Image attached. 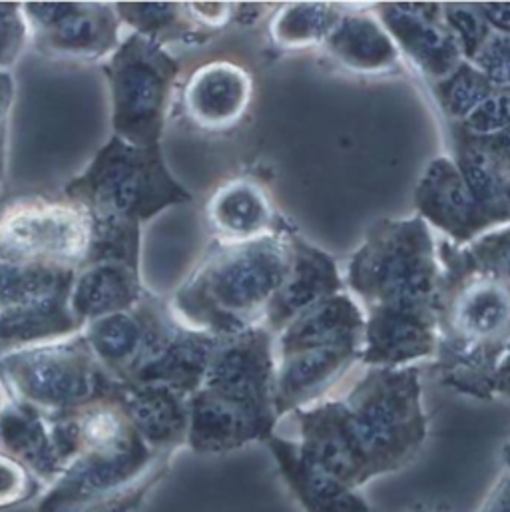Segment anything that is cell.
I'll return each mask as SVG.
<instances>
[{
	"instance_id": "8",
	"label": "cell",
	"mask_w": 510,
	"mask_h": 512,
	"mask_svg": "<svg viewBox=\"0 0 510 512\" xmlns=\"http://www.w3.org/2000/svg\"><path fill=\"white\" fill-rule=\"evenodd\" d=\"M0 381L12 399L48 417L114 397L120 385L98 363L82 331L0 357Z\"/></svg>"
},
{
	"instance_id": "9",
	"label": "cell",
	"mask_w": 510,
	"mask_h": 512,
	"mask_svg": "<svg viewBox=\"0 0 510 512\" xmlns=\"http://www.w3.org/2000/svg\"><path fill=\"white\" fill-rule=\"evenodd\" d=\"M112 94V136L128 144L162 146L180 62L168 48L130 32L104 62Z\"/></svg>"
},
{
	"instance_id": "2",
	"label": "cell",
	"mask_w": 510,
	"mask_h": 512,
	"mask_svg": "<svg viewBox=\"0 0 510 512\" xmlns=\"http://www.w3.org/2000/svg\"><path fill=\"white\" fill-rule=\"evenodd\" d=\"M441 279L439 250L423 218L371 226L343 279L365 315L361 365L401 369L435 357Z\"/></svg>"
},
{
	"instance_id": "30",
	"label": "cell",
	"mask_w": 510,
	"mask_h": 512,
	"mask_svg": "<svg viewBox=\"0 0 510 512\" xmlns=\"http://www.w3.org/2000/svg\"><path fill=\"white\" fill-rule=\"evenodd\" d=\"M495 90L487 76L467 60L447 78L435 82L437 102L453 124L471 116Z\"/></svg>"
},
{
	"instance_id": "24",
	"label": "cell",
	"mask_w": 510,
	"mask_h": 512,
	"mask_svg": "<svg viewBox=\"0 0 510 512\" xmlns=\"http://www.w3.org/2000/svg\"><path fill=\"white\" fill-rule=\"evenodd\" d=\"M158 307L160 301L146 293L134 309L94 319L82 327L90 351L118 383H124L138 365Z\"/></svg>"
},
{
	"instance_id": "33",
	"label": "cell",
	"mask_w": 510,
	"mask_h": 512,
	"mask_svg": "<svg viewBox=\"0 0 510 512\" xmlns=\"http://www.w3.org/2000/svg\"><path fill=\"white\" fill-rule=\"evenodd\" d=\"M473 138H493L510 132V88H497L471 116L453 124Z\"/></svg>"
},
{
	"instance_id": "45",
	"label": "cell",
	"mask_w": 510,
	"mask_h": 512,
	"mask_svg": "<svg viewBox=\"0 0 510 512\" xmlns=\"http://www.w3.org/2000/svg\"><path fill=\"white\" fill-rule=\"evenodd\" d=\"M6 401H8V391H6V387H4L2 381H0V413H2L4 405H6Z\"/></svg>"
},
{
	"instance_id": "25",
	"label": "cell",
	"mask_w": 510,
	"mask_h": 512,
	"mask_svg": "<svg viewBox=\"0 0 510 512\" xmlns=\"http://www.w3.org/2000/svg\"><path fill=\"white\" fill-rule=\"evenodd\" d=\"M323 48L339 66L365 76L389 74L401 60L397 44L371 8H347Z\"/></svg>"
},
{
	"instance_id": "27",
	"label": "cell",
	"mask_w": 510,
	"mask_h": 512,
	"mask_svg": "<svg viewBox=\"0 0 510 512\" xmlns=\"http://www.w3.org/2000/svg\"><path fill=\"white\" fill-rule=\"evenodd\" d=\"M455 164L477 200L499 226L510 224V196L501 164L487 138H473L453 128Z\"/></svg>"
},
{
	"instance_id": "42",
	"label": "cell",
	"mask_w": 510,
	"mask_h": 512,
	"mask_svg": "<svg viewBox=\"0 0 510 512\" xmlns=\"http://www.w3.org/2000/svg\"><path fill=\"white\" fill-rule=\"evenodd\" d=\"M495 395L510 399V343L505 347L495 371Z\"/></svg>"
},
{
	"instance_id": "15",
	"label": "cell",
	"mask_w": 510,
	"mask_h": 512,
	"mask_svg": "<svg viewBox=\"0 0 510 512\" xmlns=\"http://www.w3.org/2000/svg\"><path fill=\"white\" fill-rule=\"evenodd\" d=\"M419 218L449 236L453 246H467L489 230L499 228L487 208L477 200L455 160H431L415 188Z\"/></svg>"
},
{
	"instance_id": "13",
	"label": "cell",
	"mask_w": 510,
	"mask_h": 512,
	"mask_svg": "<svg viewBox=\"0 0 510 512\" xmlns=\"http://www.w3.org/2000/svg\"><path fill=\"white\" fill-rule=\"evenodd\" d=\"M222 339L184 325L160 301L146 349L124 383L160 385L190 399L204 383Z\"/></svg>"
},
{
	"instance_id": "4",
	"label": "cell",
	"mask_w": 510,
	"mask_h": 512,
	"mask_svg": "<svg viewBox=\"0 0 510 512\" xmlns=\"http://www.w3.org/2000/svg\"><path fill=\"white\" fill-rule=\"evenodd\" d=\"M443 269L433 371L443 385L493 401L497 363L510 343V285L475 269L459 246H437Z\"/></svg>"
},
{
	"instance_id": "22",
	"label": "cell",
	"mask_w": 510,
	"mask_h": 512,
	"mask_svg": "<svg viewBox=\"0 0 510 512\" xmlns=\"http://www.w3.org/2000/svg\"><path fill=\"white\" fill-rule=\"evenodd\" d=\"M206 220L220 244L252 242L283 230L269 194L252 178L224 182L208 200Z\"/></svg>"
},
{
	"instance_id": "43",
	"label": "cell",
	"mask_w": 510,
	"mask_h": 512,
	"mask_svg": "<svg viewBox=\"0 0 510 512\" xmlns=\"http://www.w3.org/2000/svg\"><path fill=\"white\" fill-rule=\"evenodd\" d=\"M261 12H265V8L255 2L234 4V20H238V22H255L261 16Z\"/></svg>"
},
{
	"instance_id": "26",
	"label": "cell",
	"mask_w": 510,
	"mask_h": 512,
	"mask_svg": "<svg viewBox=\"0 0 510 512\" xmlns=\"http://www.w3.org/2000/svg\"><path fill=\"white\" fill-rule=\"evenodd\" d=\"M0 447L16 457L46 489L62 473L50 417L10 395L0 413Z\"/></svg>"
},
{
	"instance_id": "31",
	"label": "cell",
	"mask_w": 510,
	"mask_h": 512,
	"mask_svg": "<svg viewBox=\"0 0 510 512\" xmlns=\"http://www.w3.org/2000/svg\"><path fill=\"white\" fill-rule=\"evenodd\" d=\"M443 18L467 62H471L477 56V52L493 34L479 4H443Z\"/></svg>"
},
{
	"instance_id": "34",
	"label": "cell",
	"mask_w": 510,
	"mask_h": 512,
	"mask_svg": "<svg viewBox=\"0 0 510 512\" xmlns=\"http://www.w3.org/2000/svg\"><path fill=\"white\" fill-rule=\"evenodd\" d=\"M44 491L46 487L22 463L0 447V511L20 507Z\"/></svg>"
},
{
	"instance_id": "1",
	"label": "cell",
	"mask_w": 510,
	"mask_h": 512,
	"mask_svg": "<svg viewBox=\"0 0 510 512\" xmlns=\"http://www.w3.org/2000/svg\"><path fill=\"white\" fill-rule=\"evenodd\" d=\"M287 417L301 457L357 491L407 467L429 431L415 365L367 367L343 395Z\"/></svg>"
},
{
	"instance_id": "47",
	"label": "cell",
	"mask_w": 510,
	"mask_h": 512,
	"mask_svg": "<svg viewBox=\"0 0 510 512\" xmlns=\"http://www.w3.org/2000/svg\"><path fill=\"white\" fill-rule=\"evenodd\" d=\"M411 512H445L441 511V509H429V507H421V509H415V511Z\"/></svg>"
},
{
	"instance_id": "29",
	"label": "cell",
	"mask_w": 510,
	"mask_h": 512,
	"mask_svg": "<svg viewBox=\"0 0 510 512\" xmlns=\"http://www.w3.org/2000/svg\"><path fill=\"white\" fill-rule=\"evenodd\" d=\"M347 6L325 2L283 4L269 22V36L281 50H305L327 40Z\"/></svg>"
},
{
	"instance_id": "5",
	"label": "cell",
	"mask_w": 510,
	"mask_h": 512,
	"mask_svg": "<svg viewBox=\"0 0 510 512\" xmlns=\"http://www.w3.org/2000/svg\"><path fill=\"white\" fill-rule=\"evenodd\" d=\"M273 383L275 337L263 325L224 337L204 383L188 401L186 447L200 455H222L265 443L279 425Z\"/></svg>"
},
{
	"instance_id": "17",
	"label": "cell",
	"mask_w": 510,
	"mask_h": 512,
	"mask_svg": "<svg viewBox=\"0 0 510 512\" xmlns=\"http://www.w3.org/2000/svg\"><path fill=\"white\" fill-rule=\"evenodd\" d=\"M361 353L363 347L339 345L275 357L273 403L279 421L325 399L347 371L361 363Z\"/></svg>"
},
{
	"instance_id": "21",
	"label": "cell",
	"mask_w": 510,
	"mask_h": 512,
	"mask_svg": "<svg viewBox=\"0 0 510 512\" xmlns=\"http://www.w3.org/2000/svg\"><path fill=\"white\" fill-rule=\"evenodd\" d=\"M116 399L138 435L158 453L176 455L188 441V397L160 385L120 383Z\"/></svg>"
},
{
	"instance_id": "39",
	"label": "cell",
	"mask_w": 510,
	"mask_h": 512,
	"mask_svg": "<svg viewBox=\"0 0 510 512\" xmlns=\"http://www.w3.org/2000/svg\"><path fill=\"white\" fill-rule=\"evenodd\" d=\"M479 8L493 32L510 34V2H479Z\"/></svg>"
},
{
	"instance_id": "11",
	"label": "cell",
	"mask_w": 510,
	"mask_h": 512,
	"mask_svg": "<svg viewBox=\"0 0 510 512\" xmlns=\"http://www.w3.org/2000/svg\"><path fill=\"white\" fill-rule=\"evenodd\" d=\"M74 275L0 257V357L82 331L70 309Z\"/></svg>"
},
{
	"instance_id": "18",
	"label": "cell",
	"mask_w": 510,
	"mask_h": 512,
	"mask_svg": "<svg viewBox=\"0 0 510 512\" xmlns=\"http://www.w3.org/2000/svg\"><path fill=\"white\" fill-rule=\"evenodd\" d=\"M287 242L291 267L261 323L273 337L309 307L345 291V281L333 257L309 244L293 228L287 230Z\"/></svg>"
},
{
	"instance_id": "7",
	"label": "cell",
	"mask_w": 510,
	"mask_h": 512,
	"mask_svg": "<svg viewBox=\"0 0 510 512\" xmlns=\"http://www.w3.org/2000/svg\"><path fill=\"white\" fill-rule=\"evenodd\" d=\"M88 208L98 224L138 226L192 200L170 174L162 146L142 148L110 136L64 192Z\"/></svg>"
},
{
	"instance_id": "10",
	"label": "cell",
	"mask_w": 510,
	"mask_h": 512,
	"mask_svg": "<svg viewBox=\"0 0 510 512\" xmlns=\"http://www.w3.org/2000/svg\"><path fill=\"white\" fill-rule=\"evenodd\" d=\"M92 242V214L66 194L18 196L0 208L2 259L78 271Z\"/></svg>"
},
{
	"instance_id": "41",
	"label": "cell",
	"mask_w": 510,
	"mask_h": 512,
	"mask_svg": "<svg viewBox=\"0 0 510 512\" xmlns=\"http://www.w3.org/2000/svg\"><path fill=\"white\" fill-rule=\"evenodd\" d=\"M499 164H501V170H503V176H505V182H507V188H509L510 196V132L507 134H501V136H493V138H487Z\"/></svg>"
},
{
	"instance_id": "6",
	"label": "cell",
	"mask_w": 510,
	"mask_h": 512,
	"mask_svg": "<svg viewBox=\"0 0 510 512\" xmlns=\"http://www.w3.org/2000/svg\"><path fill=\"white\" fill-rule=\"evenodd\" d=\"M287 230L242 244L216 242L174 293L176 319L218 337L261 325L291 267Z\"/></svg>"
},
{
	"instance_id": "20",
	"label": "cell",
	"mask_w": 510,
	"mask_h": 512,
	"mask_svg": "<svg viewBox=\"0 0 510 512\" xmlns=\"http://www.w3.org/2000/svg\"><path fill=\"white\" fill-rule=\"evenodd\" d=\"M283 483L303 512H375L357 491L301 457L295 443L273 433L265 441Z\"/></svg>"
},
{
	"instance_id": "40",
	"label": "cell",
	"mask_w": 510,
	"mask_h": 512,
	"mask_svg": "<svg viewBox=\"0 0 510 512\" xmlns=\"http://www.w3.org/2000/svg\"><path fill=\"white\" fill-rule=\"evenodd\" d=\"M16 82L10 70H0V124H6L10 108L14 104Z\"/></svg>"
},
{
	"instance_id": "35",
	"label": "cell",
	"mask_w": 510,
	"mask_h": 512,
	"mask_svg": "<svg viewBox=\"0 0 510 512\" xmlns=\"http://www.w3.org/2000/svg\"><path fill=\"white\" fill-rule=\"evenodd\" d=\"M30 44V28L22 4L0 2V70H10Z\"/></svg>"
},
{
	"instance_id": "14",
	"label": "cell",
	"mask_w": 510,
	"mask_h": 512,
	"mask_svg": "<svg viewBox=\"0 0 510 512\" xmlns=\"http://www.w3.org/2000/svg\"><path fill=\"white\" fill-rule=\"evenodd\" d=\"M399 52L435 84L459 68L465 58L443 18V4L385 2L371 8Z\"/></svg>"
},
{
	"instance_id": "37",
	"label": "cell",
	"mask_w": 510,
	"mask_h": 512,
	"mask_svg": "<svg viewBox=\"0 0 510 512\" xmlns=\"http://www.w3.org/2000/svg\"><path fill=\"white\" fill-rule=\"evenodd\" d=\"M192 22L208 34L218 32L234 20V4L230 2H184Z\"/></svg>"
},
{
	"instance_id": "19",
	"label": "cell",
	"mask_w": 510,
	"mask_h": 512,
	"mask_svg": "<svg viewBox=\"0 0 510 512\" xmlns=\"http://www.w3.org/2000/svg\"><path fill=\"white\" fill-rule=\"evenodd\" d=\"M144 295L140 261L92 257L74 275L70 309L84 327L94 319L134 309Z\"/></svg>"
},
{
	"instance_id": "28",
	"label": "cell",
	"mask_w": 510,
	"mask_h": 512,
	"mask_svg": "<svg viewBox=\"0 0 510 512\" xmlns=\"http://www.w3.org/2000/svg\"><path fill=\"white\" fill-rule=\"evenodd\" d=\"M124 26L164 48L178 42H204L212 34L198 28L184 2H118L114 4Z\"/></svg>"
},
{
	"instance_id": "3",
	"label": "cell",
	"mask_w": 510,
	"mask_h": 512,
	"mask_svg": "<svg viewBox=\"0 0 510 512\" xmlns=\"http://www.w3.org/2000/svg\"><path fill=\"white\" fill-rule=\"evenodd\" d=\"M62 473L38 512H134L174 455L146 445L114 397L50 417Z\"/></svg>"
},
{
	"instance_id": "23",
	"label": "cell",
	"mask_w": 510,
	"mask_h": 512,
	"mask_svg": "<svg viewBox=\"0 0 510 512\" xmlns=\"http://www.w3.org/2000/svg\"><path fill=\"white\" fill-rule=\"evenodd\" d=\"M363 339V309L349 293L343 291L309 307L279 331L275 335V357L321 347H363Z\"/></svg>"
},
{
	"instance_id": "36",
	"label": "cell",
	"mask_w": 510,
	"mask_h": 512,
	"mask_svg": "<svg viewBox=\"0 0 510 512\" xmlns=\"http://www.w3.org/2000/svg\"><path fill=\"white\" fill-rule=\"evenodd\" d=\"M471 64L481 70L495 88H510V34L493 32Z\"/></svg>"
},
{
	"instance_id": "16",
	"label": "cell",
	"mask_w": 510,
	"mask_h": 512,
	"mask_svg": "<svg viewBox=\"0 0 510 512\" xmlns=\"http://www.w3.org/2000/svg\"><path fill=\"white\" fill-rule=\"evenodd\" d=\"M254 98L252 74L232 60H212L198 66L182 86V112L202 132L236 128Z\"/></svg>"
},
{
	"instance_id": "46",
	"label": "cell",
	"mask_w": 510,
	"mask_h": 512,
	"mask_svg": "<svg viewBox=\"0 0 510 512\" xmlns=\"http://www.w3.org/2000/svg\"><path fill=\"white\" fill-rule=\"evenodd\" d=\"M503 459H505V465H507V471L510 473V441L505 445L503 449Z\"/></svg>"
},
{
	"instance_id": "38",
	"label": "cell",
	"mask_w": 510,
	"mask_h": 512,
	"mask_svg": "<svg viewBox=\"0 0 510 512\" xmlns=\"http://www.w3.org/2000/svg\"><path fill=\"white\" fill-rule=\"evenodd\" d=\"M479 512H510V473L505 471L491 493L487 495L485 503Z\"/></svg>"
},
{
	"instance_id": "12",
	"label": "cell",
	"mask_w": 510,
	"mask_h": 512,
	"mask_svg": "<svg viewBox=\"0 0 510 512\" xmlns=\"http://www.w3.org/2000/svg\"><path fill=\"white\" fill-rule=\"evenodd\" d=\"M32 46L52 60L106 62L122 42V20L108 2H24Z\"/></svg>"
},
{
	"instance_id": "32",
	"label": "cell",
	"mask_w": 510,
	"mask_h": 512,
	"mask_svg": "<svg viewBox=\"0 0 510 512\" xmlns=\"http://www.w3.org/2000/svg\"><path fill=\"white\" fill-rule=\"evenodd\" d=\"M461 252L475 269L510 285V224L485 232Z\"/></svg>"
},
{
	"instance_id": "44",
	"label": "cell",
	"mask_w": 510,
	"mask_h": 512,
	"mask_svg": "<svg viewBox=\"0 0 510 512\" xmlns=\"http://www.w3.org/2000/svg\"><path fill=\"white\" fill-rule=\"evenodd\" d=\"M4 162H6V124H0V180L6 166Z\"/></svg>"
}]
</instances>
